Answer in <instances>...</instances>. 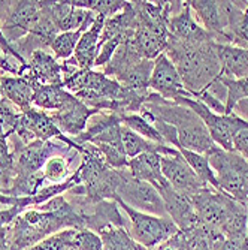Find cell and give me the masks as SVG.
<instances>
[{"label": "cell", "instance_id": "6da1fadb", "mask_svg": "<svg viewBox=\"0 0 248 250\" xmlns=\"http://www.w3.org/2000/svg\"><path fill=\"white\" fill-rule=\"evenodd\" d=\"M165 54L175 64L191 98L207 92L221 77V63L217 56L215 42L190 43L168 38Z\"/></svg>", "mask_w": 248, "mask_h": 250}, {"label": "cell", "instance_id": "7a4b0ae2", "mask_svg": "<svg viewBox=\"0 0 248 250\" xmlns=\"http://www.w3.org/2000/svg\"><path fill=\"white\" fill-rule=\"evenodd\" d=\"M144 109L165 123L173 126L178 132L179 148H186L199 154H208L214 148V141L211 135L200 120V117L190 108L179 105L172 101H166L162 96L151 92L147 104L142 105Z\"/></svg>", "mask_w": 248, "mask_h": 250}, {"label": "cell", "instance_id": "3957f363", "mask_svg": "<svg viewBox=\"0 0 248 250\" xmlns=\"http://www.w3.org/2000/svg\"><path fill=\"white\" fill-rule=\"evenodd\" d=\"M63 229H74L69 220L56 213L29 208L6 226L9 250H27Z\"/></svg>", "mask_w": 248, "mask_h": 250}, {"label": "cell", "instance_id": "277c9868", "mask_svg": "<svg viewBox=\"0 0 248 250\" xmlns=\"http://www.w3.org/2000/svg\"><path fill=\"white\" fill-rule=\"evenodd\" d=\"M215 172L218 188L229 196L248 204V161L235 151L214 146L205 154Z\"/></svg>", "mask_w": 248, "mask_h": 250}, {"label": "cell", "instance_id": "5b68a950", "mask_svg": "<svg viewBox=\"0 0 248 250\" xmlns=\"http://www.w3.org/2000/svg\"><path fill=\"white\" fill-rule=\"evenodd\" d=\"M121 211L126 214L129 222V234L138 244L145 249H155L165 243L168 238L175 235L179 229L171 220V217H160L148 213L134 210L120 199H115Z\"/></svg>", "mask_w": 248, "mask_h": 250}, {"label": "cell", "instance_id": "8992f818", "mask_svg": "<svg viewBox=\"0 0 248 250\" xmlns=\"http://www.w3.org/2000/svg\"><path fill=\"white\" fill-rule=\"evenodd\" d=\"M12 135L17 136L22 144H30L35 141L47 143V141L58 140L60 143H63L64 146H67L78 153L82 151V146L75 143L69 136H66L57 127V125L54 123V120L51 119L48 112L38 109L35 106H30L26 111H21L18 123L14 127Z\"/></svg>", "mask_w": 248, "mask_h": 250}, {"label": "cell", "instance_id": "52a82bcc", "mask_svg": "<svg viewBox=\"0 0 248 250\" xmlns=\"http://www.w3.org/2000/svg\"><path fill=\"white\" fill-rule=\"evenodd\" d=\"M115 199L123 201L126 206L138 211L160 216V217H169L159 190L151 183L132 177L127 168L121 169V181L117 189Z\"/></svg>", "mask_w": 248, "mask_h": 250}, {"label": "cell", "instance_id": "ba28073f", "mask_svg": "<svg viewBox=\"0 0 248 250\" xmlns=\"http://www.w3.org/2000/svg\"><path fill=\"white\" fill-rule=\"evenodd\" d=\"M14 136V135H12ZM14 172L15 175H32L40 172L45 162L51 156L56 154H67V151L72 150L69 147H61L54 144L53 141H35L30 144H22L17 136H14ZM15 178V177H14Z\"/></svg>", "mask_w": 248, "mask_h": 250}, {"label": "cell", "instance_id": "9c48e42d", "mask_svg": "<svg viewBox=\"0 0 248 250\" xmlns=\"http://www.w3.org/2000/svg\"><path fill=\"white\" fill-rule=\"evenodd\" d=\"M190 201L196 210L199 220L204 225L217 228L218 231L221 229L224 222L228 220L230 213L241 202L229 196L228 193L215 190L211 186L205 188L204 190H200L199 193L191 196Z\"/></svg>", "mask_w": 248, "mask_h": 250}, {"label": "cell", "instance_id": "30bf717a", "mask_svg": "<svg viewBox=\"0 0 248 250\" xmlns=\"http://www.w3.org/2000/svg\"><path fill=\"white\" fill-rule=\"evenodd\" d=\"M173 102L184 105L190 108L193 112L200 117V120L204 122L207 126L211 138L215 146L221 147L223 150L232 151V136L238 123V116L236 114H217V112L211 111L204 102H200L193 98H176Z\"/></svg>", "mask_w": 248, "mask_h": 250}, {"label": "cell", "instance_id": "8fae6325", "mask_svg": "<svg viewBox=\"0 0 248 250\" xmlns=\"http://www.w3.org/2000/svg\"><path fill=\"white\" fill-rule=\"evenodd\" d=\"M40 17V5L35 0H18L8 2L6 12L0 21V33L9 42L14 43L26 38L36 26Z\"/></svg>", "mask_w": 248, "mask_h": 250}, {"label": "cell", "instance_id": "7c38bea8", "mask_svg": "<svg viewBox=\"0 0 248 250\" xmlns=\"http://www.w3.org/2000/svg\"><path fill=\"white\" fill-rule=\"evenodd\" d=\"M160 161L162 174L169 183V186L176 192L187 196L189 199L210 186L197 177V174L190 168L186 159L181 156L179 150L178 153L171 156H160Z\"/></svg>", "mask_w": 248, "mask_h": 250}, {"label": "cell", "instance_id": "4fadbf2b", "mask_svg": "<svg viewBox=\"0 0 248 250\" xmlns=\"http://www.w3.org/2000/svg\"><path fill=\"white\" fill-rule=\"evenodd\" d=\"M150 90L153 93L162 96L166 101H175L176 98H191L187 92L184 83L179 77L175 64L163 53L154 60L153 72L150 78Z\"/></svg>", "mask_w": 248, "mask_h": 250}, {"label": "cell", "instance_id": "5bb4252c", "mask_svg": "<svg viewBox=\"0 0 248 250\" xmlns=\"http://www.w3.org/2000/svg\"><path fill=\"white\" fill-rule=\"evenodd\" d=\"M33 88L42 85H63L61 63L47 50H36L27 59L26 71L21 75Z\"/></svg>", "mask_w": 248, "mask_h": 250}, {"label": "cell", "instance_id": "9a60e30c", "mask_svg": "<svg viewBox=\"0 0 248 250\" xmlns=\"http://www.w3.org/2000/svg\"><path fill=\"white\" fill-rule=\"evenodd\" d=\"M99 114V111L87 106L78 98L74 96L71 102H67L61 109L50 112L51 119L57 125V127L69 138L75 140L81 133L85 132L88 122L93 116Z\"/></svg>", "mask_w": 248, "mask_h": 250}, {"label": "cell", "instance_id": "2e32d148", "mask_svg": "<svg viewBox=\"0 0 248 250\" xmlns=\"http://www.w3.org/2000/svg\"><path fill=\"white\" fill-rule=\"evenodd\" d=\"M157 190H159V193L165 202V208H166L168 216L178 226L179 231H187V229L196 228L197 225L202 223L196 214V210L193 207L191 201L187 196H184L183 193H179L175 189H172L169 186V183L159 186Z\"/></svg>", "mask_w": 248, "mask_h": 250}, {"label": "cell", "instance_id": "e0dca14e", "mask_svg": "<svg viewBox=\"0 0 248 250\" xmlns=\"http://www.w3.org/2000/svg\"><path fill=\"white\" fill-rule=\"evenodd\" d=\"M168 32H169V38H173L181 42L200 43V42L212 41L210 33L196 21L189 2H183L181 9L176 11L171 17L169 24H168Z\"/></svg>", "mask_w": 248, "mask_h": 250}, {"label": "cell", "instance_id": "ac0fdd59", "mask_svg": "<svg viewBox=\"0 0 248 250\" xmlns=\"http://www.w3.org/2000/svg\"><path fill=\"white\" fill-rule=\"evenodd\" d=\"M103 22H105V17L96 15L92 27L87 32H84L82 36L79 38L75 53L69 59L79 71L95 69V63L99 56V41L103 30Z\"/></svg>", "mask_w": 248, "mask_h": 250}, {"label": "cell", "instance_id": "d6986e66", "mask_svg": "<svg viewBox=\"0 0 248 250\" xmlns=\"http://www.w3.org/2000/svg\"><path fill=\"white\" fill-rule=\"evenodd\" d=\"M189 5L196 21L210 33L215 43L229 45V41L224 35L220 2H215V0H189Z\"/></svg>", "mask_w": 248, "mask_h": 250}, {"label": "cell", "instance_id": "ffe728a7", "mask_svg": "<svg viewBox=\"0 0 248 250\" xmlns=\"http://www.w3.org/2000/svg\"><path fill=\"white\" fill-rule=\"evenodd\" d=\"M218 60L221 63V77L241 80L248 78V50L226 43H215Z\"/></svg>", "mask_w": 248, "mask_h": 250}, {"label": "cell", "instance_id": "44dd1931", "mask_svg": "<svg viewBox=\"0 0 248 250\" xmlns=\"http://www.w3.org/2000/svg\"><path fill=\"white\" fill-rule=\"evenodd\" d=\"M127 169L132 177L151 183L155 189L168 183L162 174V161L159 153H144L130 159Z\"/></svg>", "mask_w": 248, "mask_h": 250}, {"label": "cell", "instance_id": "7402d4cb", "mask_svg": "<svg viewBox=\"0 0 248 250\" xmlns=\"http://www.w3.org/2000/svg\"><path fill=\"white\" fill-rule=\"evenodd\" d=\"M0 87H2V96L19 111H26L33 106L35 88L26 78L0 74Z\"/></svg>", "mask_w": 248, "mask_h": 250}, {"label": "cell", "instance_id": "603a6c76", "mask_svg": "<svg viewBox=\"0 0 248 250\" xmlns=\"http://www.w3.org/2000/svg\"><path fill=\"white\" fill-rule=\"evenodd\" d=\"M136 14H134L133 5L132 2H127V5L124 6V9H121L118 14H115L114 17L105 18L103 22V30L100 35V41H99V50L100 45L109 39H115V38H126L129 33L136 30Z\"/></svg>", "mask_w": 248, "mask_h": 250}, {"label": "cell", "instance_id": "cb8c5ba5", "mask_svg": "<svg viewBox=\"0 0 248 250\" xmlns=\"http://www.w3.org/2000/svg\"><path fill=\"white\" fill-rule=\"evenodd\" d=\"M72 99L74 95L67 92L63 85H42L35 88L33 106L50 114V112L61 109Z\"/></svg>", "mask_w": 248, "mask_h": 250}, {"label": "cell", "instance_id": "d4e9b609", "mask_svg": "<svg viewBox=\"0 0 248 250\" xmlns=\"http://www.w3.org/2000/svg\"><path fill=\"white\" fill-rule=\"evenodd\" d=\"M76 156H79V153H75L72 156H67V154L51 156L42 168L45 181L50 185H54V183H63L67 178H71L75 172L71 168V162Z\"/></svg>", "mask_w": 248, "mask_h": 250}, {"label": "cell", "instance_id": "484cf974", "mask_svg": "<svg viewBox=\"0 0 248 250\" xmlns=\"http://www.w3.org/2000/svg\"><path fill=\"white\" fill-rule=\"evenodd\" d=\"M103 243V250H144V246L134 241L126 228L106 226L99 232Z\"/></svg>", "mask_w": 248, "mask_h": 250}, {"label": "cell", "instance_id": "4316f807", "mask_svg": "<svg viewBox=\"0 0 248 250\" xmlns=\"http://www.w3.org/2000/svg\"><path fill=\"white\" fill-rule=\"evenodd\" d=\"M45 183H47V181L43 178L42 171L32 174V175H15L12 186L2 193L6 196H12V198L33 196L45 186Z\"/></svg>", "mask_w": 248, "mask_h": 250}, {"label": "cell", "instance_id": "83f0119b", "mask_svg": "<svg viewBox=\"0 0 248 250\" xmlns=\"http://www.w3.org/2000/svg\"><path fill=\"white\" fill-rule=\"evenodd\" d=\"M178 150H179V153H181V156L186 159V162L190 165V168L197 174V177L204 181V183L210 185L215 190H220L215 172L211 168L205 154H199V153H194V151H190V150H186V148H178Z\"/></svg>", "mask_w": 248, "mask_h": 250}, {"label": "cell", "instance_id": "f1b7e54d", "mask_svg": "<svg viewBox=\"0 0 248 250\" xmlns=\"http://www.w3.org/2000/svg\"><path fill=\"white\" fill-rule=\"evenodd\" d=\"M82 33H84V30L58 33L57 38L50 45V50L53 51V56L57 60H63V62L67 60V59H71L74 56V53H75V48H76V45H78L79 38L82 36Z\"/></svg>", "mask_w": 248, "mask_h": 250}, {"label": "cell", "instance_id": "f546056e", "mask_svg": "<svg viewBox=\"0 0 248 250\" xmlns=\"http://www.w3.org/2000/svg\"><path fill=\"white\" fill-rule=\"evenodd\" d=\"M27 250H78L76 229H63Z\"/></svg>", "mask_w": 248, "mask_h": 250}, {"label": "cell", "instance_id": "4dcf8cb0", "mask_svg": "<svg viewBox=\"0 0 248 250\" xmlns=\"http://www.w3.org/2000/svg\"><path fill=\"white\" fill-rule=\"evenodd\" d=\"M71 3L76 8L92 11L105 18L114 17L127 5L124 0H71Z\"/></svg>", "mask_w": 248, "mask_h": 250}, {"label": "cell", "instance_id": "1f68e13d", "mask_svg": "<svg viewBox=\"0 0 248 250\" xmlns=\"http://www.w3.org/2000/svg\"><path fill=\"white\" fill-rule=\"evenodd\" d=\"M221 84L226 87V112L224 114H232L235 105L242 101V99H248V78H241V80H232V78H226V77H220Z\"/></svg>", "mask_w": 248, "mask_h": 250}, {"label": "cell", "instance_id": "d6a6232c", "mask_svg": "<svg viewBox=\"0 0 248 250\" xmlns=\"http://www.w3.org/2000/svg\"><path fill=\"white\" fill-rule=\"evenodd\" d=\"M123 126L129 127L130 130H133L134 133H138L141 135L142 138L148 140V141H153V143H157V144H163V140H162V136L160 133L155 130V127L147 122L144 117H141L139 114H129V116H124L123 117Z\"/></svg>", "mask_w": 248, "mask_h": 250}, {"label": "cell", "instance_id": "836d02e7", "mask_svg": "<svg viewBox=\"0 0 248 250\" xmlns=\"http://www.w3.org/2000/svg\"><path fill=\"white\" fill-rule=\"evenodd\" d=\"M19 114H21V111L15 105H12L9 101H6L5 98L0 101V126L3 127L8 136L12 135L14 127L18 123Z\"/></svg>", "mask_w": 248, "mask_h": 250}, {"label": "cell", "instance_id": "e575fe53", "mask_svg": "<svg viewBox=\"0 0 248 250\" xmlns=\"http://www.w3.org/2000/svg\"><path fill=\"white\" fill-rule=\"evenodd\" d=\"M232 151L242 156L248 161V122L244 119H238L233 136H232Z\"/></svg>", "mask_w": 248, "mask_h": 250}, {"label": "cell", "instance_id": "d590c367", "mask_svg": "<svg viewBox=\"0 0 248 250\" xmlns=\"http://www.w3.org/2000/svg\"><path fill=\"white\" fill-rule=\"evenodd\" d=\"M193 249V235L190 229L178 231L175 235L168 238L165 243L157 246L153 250H191Z\"/></svg>", "mask_w": 248, "mask_h": 250}, {"label": "cell", "instance_id": "8d00e7d4", "mask_svg": "<svg viewBox=\"0 0 248 250\" xmlns=\"http://www.w3.org/2000/svg\"><path fill=\"white\" fill-rule=\"evenodd\" d=\"M76 247L78 250H103V243L99 234L90 229H76Z\"/></svg>", "mask_w": 248, "mask_h": 250}, {"label": "cell", "instance_id": "74e56055", "mask_svg": "<svg viewBox=\"0 0 248 250\" xmlns=\"http://www.w3.org/2000/svg\"><path fill=\"white\" fill-rule=\"evenodd\" d=\"M123 42V38H115V39H109L106 42H103L100 45V50H99V56L96 59L95 67H103L111 59L112 56L115 54V51L118 50V47Z\"/></svg>", "mask_w": 248, "mask_h": 250}, {"label": "cell", "instance_id": "f35d334b", "mask_svg": "<svg viewBox=\"0 0 248 250\" xmlns=\"http://www.w3.org/2000/svg\"><path fill=\"white\" fill-rule=\"evenodd\" d=\"M24 210H21L19 207H8V208H0V229L6 228L8 225L14 222L17 216H19Z\"/></svg>", "mask_w": 248, "mask_h": 250}, {"label": "cell", "instance_id": "ab89813d", "mask_svg": "<svg viewBox=\"0 0 248 250\" xmlns=\"http://www.w3.org/2000/svg\"><path fill=\"white\" fill-rule=\"evenodd\" d=\"M218 250H248V240H233V238H224L223 244Z\"/></svg>", "mask_w": 248, "mask_h": 250}, {"label": "cell", "instance_id": "60d3db41", "mask_svg": "<svg viewBox=\"0 0 248 250\" xmlns=\"http://www.w3.org/2000/svg\"><path fill=\"white\" fill-rule=\"evenodd\" d=\"M233 114H236L238 117L244 119L245 122H248V99H242L239 101L235 108H233Z\"/></svg>", "mask_w": 248, "mask_h": 250}, {"label": "cell", "instance_id": "b9f144b4", "mask_svg": "<svg viewBox=\"0 0 248 250\" xmlns=\"http://www.w3.org/2000/svg\"><path fill=\"white\" fill-rule=\"evenodd\" d=\"M245 12L248 14V3H247V9H245Z\"/></svg>", "mask_w": 248, "mask_h": 250}, {"label": "cell", "instance_id": "7bdbcfd3", "mask_svg": "<svg viewBox=\"0 0 248 250\" xmlns=\"http://www.w3.org/2000/svg\"><path fill=\"white\" fill-rule=\"evenodd\" d=\"M247 210H248V204H247ZM247 237H248V231H247Z\"/></svg>", "mask_w": 248, "mask_h": 250}]
</instances>
